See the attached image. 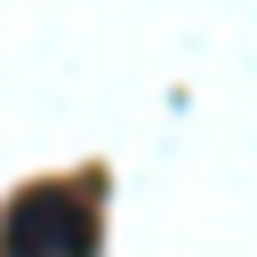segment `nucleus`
I'll list each match as a JSON object with an SVG mask.
<instances>
[{
    "mask_svg": "<svg viewBox=\"0 0 257 257\" xmlns=\"http://www.w3.org/2000/svg\"><path fill=\"white\" fill-rule=\"evenodd\" d=\"M0 249H8V257H96V217H88L80 193H64V185H32V193L8 201V217H0Z\"/></svg>",
    "mask_w": 257,
    "mask_h": 257,
    "instance_id": "nucleus-1",
    "label": "nucleus"
}]
</instances>
